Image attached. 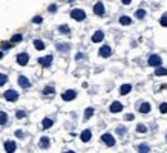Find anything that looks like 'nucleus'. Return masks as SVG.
Here are the masks:
<instances>
[{
    "label": "nucleus",
    "instance_id": "f257e3e1",
    "mask_svg": "<svg viewBox=\"0 0 167 153\" xmlns=\"http://www.w3.org/2000/svg\"><path fill=\"white\" fill-rule=\"evenodd\" d=\"M71 17L74 18V20L81 22V20H84V18H86V12H84L83 9H72V11H71Z\"/></svg>",
    "mask_w": 167,
    "mask_h": 153
},
{
    "label": "nucleus",
    "instance_id": "f03ea898",
    "mask_svg": "<svg viewBox=\"0 0 167 153\" xmlns=\"http://www.w3.org/2000/svg\"><path fill=\"white\" fill-rule=\"evenodd\" d=\"M75 97H77V92L74 89H68L66 92L61 93V100L63 101H72V100H75Z\"/></svg>",
    "mask_w": 167,
    "mask_h": 153
},
{
    "label": "nucleus",
    "instance_id": "7ed1b4c3",
    "mask_svg": "<svg viewBox=\"0 0 167 153\" xmlns=\"http://www.w3.org/2000/svg\"><path fill=\"white\" fill-rule=\"evenodd\" d=\"M149 66H153V67H159L161 64H162V60H161V57L159 55H156V54H153V55H150L149 57Z\"/></svg>",
    "mask_w": 167,
    "mask_h": 153
},
{
    "label": "nucleus",
    "instance_id": "20e7f679",
    "mask_svg": "<svg viewBox=\"0 0 167 153\" xmlns=\"http://www.w3.org/2000/svg\"><path fill=\"white\" fill-rule=\"evenodd\" d=\"M101 141L106 145H109V147H114L115 145V138L110 135V133H104V135H101Z\"/></svg>",
    "mask_w": 167,
    "mask_h": 153
},
{
    "label": "nucleus",
    "instance_id": "39448f33",
    "mask_svg": "<svg viewBox=\"0 0 167 153\" xmlns=\"http://www.w3.org/2000/svg\"><path fill=\"white\" fill-rule=\"evenodd\" d=\"M3 97H5L6 101H15V100L18 98V93H17L14 89H9V90H6V92L3 93Z\"/></svg>",
    "mask_w": 167,
    "mask_h": 153
},
{
    "label": "nucleus",
    "instance_id": "423d86ee",
    "mask_svg": "<svg viewBox=\"0 0 167 153\" xmlns=\"http://www.w3.org/2000/svg\"><path fill=\"white\" fill-rule=\"evenodd\" d=\"M28 61H29V55H28L26 52H22V54L17 55V63L20 64V66H26Z\"/></svg>",
    "mask_w": 167,
    "mask_h": 153
},
{
    "label": "nucleus",
    "instance_id": "0eeeda50",
    "mask_svg": "<svg viewBox=\"0 0 167 153\" xmlns=\"http://www.w3.org/2000/svg\"><path fill=\"white\" fill-rule=\"evenodd\" d=\"M39 64H42L43 67H49L52 64V55H46V57L39 58Z\"/></svg>",
    "mask_w": 167,
    "mask_h": 153
},
{
    "label": "nucleus",
    "instance_id": "6e6552de",
    "mask_svg": "<svg viewBox=\"0 0 167 153\" xmlns=\"http://www.w3.org/2000/svg\"><path fill=\"white\" fill-rule=\"evenodd\" d=\"M109 110H110V113H120V112L123 110V104H121L120 101H114L112 104H110Z\"/></svg>",
    "mask_w": 167,
    "mask_h": 153
},
{
    "label": "nucleus",
    "instance_id": "1a4fd4ad",
    "mask_svg": "<svg viewBox=\"0 0 167 153\" xmlns=\"http://www.w3.org/2000/svg\"><path fill=\"white\" fill-rule=\"evenodd\" d=\"M98 54H100V57H104V58H107V57H110V54H112V49H110V46L104 45V46L100 48Z\"/></svg>",
    "mask_w": 167,
    "mask_h": 153
},
{
    "label": "nucleus",
    "instance_id": "9d476101",
    "mask_svg": "<svg viewBox=\"0 0 167 153\" xmlns=\"http://www.w3.org/2000/svg\"><path fill=\"white\" fill-rule=\"evenodd\" d=\"M18 84H20V87H23V89L31 87V81L26 78L25 75H20V76H18Z\"/></svg>",
    "mask_w": 167,
    "mask_h": 153
},
{
    "label": "nucleus",
    "instance_id": "9b49d317",
    "mask_svg": "<svg viewBox=\"0 0 167 153\" xmlns=\"http://www.w3.org/2000/svg\"><path fill=\"white\" fill-rule=\"evenodd\" d=\"M80 138H81V141H83V142H87V141H90V138H92V132H90L89 129L83 130V132H81V135H80Z\"/></svg>",
    "mask_w": 167,
    "mask_h": 153
},
{
    "label": "nucleus",
    "instance_id": "f8f14e48",
    "mask_svg": "<svg viewBox=\"0 0 167 153\" xmlns=\"http://www.w3.org/2000/svg\"><path fill=\"white\" fill-rule=\"evenodd\" d=\"M94 12H95V15H104V5H103L101 2L95 3V6H94Z\"/></svg>",
    "mask_w": 167,
    "mask_h": 153
},
{
    "label": "nucleus",
    "instance_id": "ddd939ff",
    "mask_svg": "<svg viewBox=\"0 0 167 153\" xmlns=\"http://www.w3.org/2000/svg\"><path fill=\"white\" fill-rule=\"evenodd\" d=\"M103 38H104L103 31H97L94 35H92V42H94V43H100V42H103Z\"/></svg>",
    "mask_w": 167,
    "mask_h": 153
},
{
    "label": "nucleus",
    "instance_id": "4468645a",
    "mask_svg": "<svg viewBox=\"0 0 167 153\" xmlns=\"http://www.w3.org/2000/svg\"><path fill=\"white\" fill-rule=\"evenodd\" d=\"M150 109H152V106L149 104V103H141V106H140V113H143V115H146V113H149L150 112Z\"/></svg>",
    "mask_w": 167,
    "mask_h": 153
},
{
    "label": "nucleus",
    "instance_id": "2eb2a0df",
    "mask_svg": "<svg viewBox=\"0 0 167 153\" xmlns=\"http://www.w3.org/2000/svg\"><path fill=\"white\" fill-rule=\"evenodd\" d=\"M69 49H71V46H69L68 43H58V45H57V51L61 52V54H68Z\"/></svg>",
    "mask_w": 167,
    "mask_h": 153
},
{
    "label": "nucleus",
    "instance_id": "dca6fc26",
    "mask_svg": "<svg viewBox=\"0 0 167 153\" xmlns=\"http://www.w3.org/2000/svg\"><path fill=\"white\" fill-rule=\"evenodd\" d=\"M15 148H17V145H15V142H14V141H6V142H5V150H6L8 153L15 151Z\"/></svg>",
    "mask_w": 167,
    "mask_h": 153
},
{
    "label": "nucleus",
    "instance_id": "f3484780",
    "mask_svg": "<svg viewBox=\"0 0 167 153\" xmlns=\"http://www.w3.org/2000/svg\"><path fill=\"white\" fill-rule=\"evenodd\" d=\"M49 145H51V139L48 136H42L40 138V147L42 148H48Z\"/></svg>",
    "mask_w": 167,
    "mask_h": 153
},
{
    "label": "nucleus",
    "instance_id": "a211bd4d",
    "mask_svg": "<svg viewBox=\"0 0 167 153\" xmlns=\"http://www.w3.org/2000/svg\"><path fill=\"white\" fill-rule=\"evenodd\" d=\"M137 150H138V153H149L150 147H149V144H146V142H143V144H140V145L137 147Z\"/></svg>",
    "mask_w": 167,
    "mask_h": 153
},
{
    "label": "nucleus",
    "instance_id": "6ab92c4d",
    "mask_svg": "<svg viewBox=\"0 0 167 153\" xmlns=\"http://www.w3.org/2000/svg\"><path fill=\"white\" fill-rule=\"evenodd\" d=\"M130 90H132V86H130V84H123V86L120 87V93H121V95H127Z\"/></svg>",
    "mask_w": 167,
    "mask_h": 153
},
{
    "label": "nucleus",
    "instance_id": "aec40b11",
    "mask_svg": "<svg viewBox=\"0 0 167 153\" xmlns=\"http://www.w3.org/2000/svg\"><path fill=\"white\" fill-rule=\"evenodd\" d=\"M34 48L39 49V51H43L45 49V43L42 40H34Z\"/></svg>",
    "mask_w": 167,
    "mask_h": 153
},
{
    "label": "nucleus",
    "instance_id": "412c9836",
    "mask_svg": "<svg viewBox=\"0 0 167 153\" xmlns=\"http://www.w3.org/2000/svg\"><path fill=\"white\" fill-rule=\"evenodd\" d=\"M155 75L156 76H162V75H167V69L165 67H156V70H155Z\"/></svg>",
    "mask_w": 167,
    "mask_h": 153
},
{
    "label": "nucleus",
    "instance_id": "4be33fe9",
    "mask_svg": "<svg viewBox=\"0 0 167 153\" xmlns=\"http://www.w3.org/2000/svg\"><path fill=\"white\" fill-rule=\"evenodd\" d=\"M8 121V115L5 112H0V126H5Z\"/></svg>",
    "mask_w": 167,
    "mask_h": 153
},
{
    "label": "nucleus",
    "instance_id": "5701e85b",
    "mask_svg": "<svg viewBox=\"0 0 167 153\" xmlns=\"http://www.w3.org/2000/svg\"><path fill=\"white\" fill-rule=\"evenodd\" d=\"M52 124H54V123H52V120H51V118H45V120H43V123H42L43 129H49Z\"/></svg>",
    "mask_w": 167,
    "mask_h": 153
},
{
    "label": "nucleus",
    "instance_id": "b1692460",
    "mask_svg": "<svg viewBox=\"0 0 167 153\" xmlns=\"http://www.w3.org/2000/svg\"><path fill=\"white\" fill-rule=\"evenodd\" d=\"M130 22H132V20H130V18H129L127 15L120 17V23H121V25H124V26H126V25H130Z\"/></svg>",
    "mask_w": 167,
    "mask_h": 153
},
{
    "label": "nucleus",
    "instance_id": "393cba45",
    "mask_svg": "<svg viewBox=\"0 0 167 153\" xmlns=\"http://www.w3.org/2000/svg\"><path fill=\"white\" fill-rule=\"evenodd\" d=\"M92 115H94V109H92V107H87V109L84 110V120H89Z\"/></svg>",
    "mask_w": 167,
    "mask_h": 153
},
{
    "label": "nucleus",
    "instance_id": "a878e982",
    "mask_svg": "<svg viewBox=\"0 0 167 153\" xmlns=\"http://www.w3.org/2000/svg\"><path fill=\"white\" fill-rule=\"evenodd\" d=\"M22 40H23L22 34H15V35H12V38H11V42H12V43H20Z\"/></svg>",
    "mask_w": 167,
    "mask_h": 153
},
{
    "label": "nucleus",
    "instance_id": "bb28decb",
    "mask_svg": "<svg viewBox=\"0 0 167 153\" xmlns=\"http://www.w3.org/2000/svg\"><path fill=\"white\" fill-rule=\"evenodd\" d=\"M135 17L141 20V18L146 17V11H144V9H138V11H135Z\"/></svg>",
    "mask_w": 167,
    "mask_h": 153
},
{
    "label": "nucleus",
    "instance_id": "cd10ccee",
    "mask_svg": "<svg viewBox=\"0 0 167 153\" xmlns=\"http://www.w3.org/2000/svg\"><path fill=\"white\" fill-rule=\"evenodd\" d=\"M54 92H55V90H54V87H52V86H46V87L43 89V93H45V95H49V93L52 95Z\"/></svg>",
    "mask_w": 167,
    "mask_h": 153
},
{
    "label": "nucleus",
    "instance_id": "c85d7f7f",
    "mask_svg": "<svg viewBox=\"0 0 167 153\" xmlns=\"http://www.w3.org/2000/svg\"><path fill=\"white\" fill-rule=\"evenodd\" d=\"M137 132H138V133H146V132H147V127H146L144 124H138V126H137Z\"/></svg>",
    "mask_w": 167,
    "mask_h": 153
},
{
    "label": "nucleus",
    "instance_id": "c756f323",
    "mask_svg": "<svg viewBox=\"0 0 167 153\" xmlns=\"http://www.w3.org/2000/svg\"><path fill=\"white\" fill-rule=\"evenodd\" d=\"M117 133H118V135H120V136H124V135H126V133H127V129L121 126V127H118V129H117Z\"/></svg>",
    "mask_w": 167,
    "mask_h": 153
},
{
    "label": "nucleus",
    "instance_id": "7c9ffc66",
    "mask_svg": "<svg viewBox=\"0 0 167 153\" xmlns=\"http://www.w3.org/2000/svg\"><path fill=\"white\" fill-rule=\"evenodd\" d=\"M15 117H17L18 120H22V118L26 117V112H25V110H17V112H15Z\"/></svg>",
    "mask_w": 167,
    "mask_h": 153
},
{
    "label": "nucleus",
    "instance_id": "2f4dec72",
    "mask_svg": "<svg viewBox=\"0 0 167 153\" xmlns=\"http://www.w3.org/2000/svg\"><path fill=\"white\" fill-rule=\"evenodd\" d=\"M58 31H60L61 34H69V26H68V25H61V26L58 28Z\"/></svg>",
    "mask_w": 167,
    "mask_h": 153
},
{
    "label": "nucleus",
    "instance_id": "473e14b6",
    "mask_svg": "<svg viewBox=\"0 0 167 153\" xmlns=\"http://www.w3.org/2000/svg\"><path fill=\"white\" fill-rule=\"evenodd\" d=\"M6 81H8V76L5 73H0V86H3Z\"/></svg>",
    "mask_w": 167,
    "mask_h": 153
},
{
    "label": "nucleus",
    "instance_id": "72a5a7b5",
    "mask_svg": "<svg viewBox=\"0 0 167 153\" xmlns=\"http://www.w3.org/2000/svg\"><path fill=\"white\" fill-rule=\"evenodd\" d=\"M159 23H161V26L167 28V15H162V17L159 18Z\"/></svg>",
    "mask_w": 167,
    "mask_h": 153
},
{
    "label": "nucleus",
    "instance_id": "f704fd0d",
    "mask_svg": "<svg viewBox=\"0 0 167 153\" xmlns=\"http://www.w3.org/2000/svg\"><path fill=\"white\" fill-rule=\"evenodd\" d=\"M159 112H161V113H167V103L159 104Z\"/></svg>",
    "mask_w": 167,
    "mask_h": 153
},
{
    "label": "nucleus",
    "instance_id": "c9c22d12",
    "mask_svg": "<svg viewBox=\"0 0 167 153\" xmlns=\"http://www.w3.org/2000/svg\"><path fill=\"white\" fill-rule=\"evenodd\" d=\"M133 118H135V115H133V113H127V115H124V120H126V121H132Z\"/></svg>",
    "mask_w": 167,
    "mask_h": 153
},
{
    "label": "nucleus",
    "instance_id": "e433bc0d",
    "mask_svg": "<svg viewBox=\"0 0 167 153\" xmlns=\"http://www.w3.org/2000/svg\"><path fill=\"white\" fill-rule=\"evenodd\" d=\"M32 22H34V23H42V22H43V18L39 15V17H34V18H32Z\"/></svg>",
    "mask_w": 167,
    "mask_h": 153
},
{
    "label": "nucleus",
    "instance_id": "4c0bfd02",
    "mask_svg": "<svg viewBox=\"0 0 167 153\" xmlns=\"http://www.w3.org/2000/svg\"><path fill=\"white\" fill-rule=\"evenodd\" d=\"M15 136H17V138H23L25 135H23V132H22V130H17V132H15Z\"/></svg>",
    "mask_w": 167,
    "mask_h": 153
},
{
    "label": "nucleus",
    "instance_id": "58836bf2",
    "mask_svg": "<svg viewBox=\"0 0 167 153\" xmlns=\"http://www.w3.org/2000/svg\"><path fill=\"white\" fill-rule=\"evenodd\" d=\"M48 9H49V12H55V11H57V5H51Z\"/></svg>",
    "mask_w": 167,
    "mask_h": 153
},
{
    "label": "nucleus",
    "instance_id": "ea45409f",
    "mask_svg": "<svg viewBox=\"0 0 167 153\" xmlns=\"http://www.w3.org/2000/svg\"><path fill=\"white\" fill-rule=\"evenodd\" d=\"M121 2H123L124 5H129V3H130V2H132V0H121Z\"/></svg>",
    "mask_w": 167,
    "mask_h": 153
},
{
    "label": "nucleus",
    "instance_id": "a19ab883",
    "mask_svg": "<svg viewBox=\"0 0 167 153\" xmlns=\"http://www.w3.org/2000/svg\"><path fill=\"white\" fill-rule=\"evenodd\" d=\"M77 60H80V58H83V54H77V57H75Z\"/></svg>",
    "mask_w": 167,
    "mask_h": 153
},
{
    "label": "nucleus",
    "instance_id": "79ce46f5",
    "mask_svg": "<svg viewBox=\"0 0 167 153\" xmlns=\"http://www.w3.org/2000/svg\"><path fill=\"white\" fill-rule=\"evenodd\" d=\"M64 153H75V151H74V150H66Z\"/></svg>",
    "mask_w": 167,
    "mask_h": 153
},
{
    "label": "nucleus",
    "instance_id": "37998d69",
    "mask_svg": "<svg viewBox=\"0 0 167 153\" xmlns=\"http://www.w3.org/2000/svg\"><path fill=\"white\" fill-rule=\"evenodd\" d=\"M2 57H3V51H0V58H2Z\"/></svg>",
    "mask_w": 167,
    "mask_h": 153
},
{
    "label": "nucleus",
    "instance_id": "c03bdc74",
    "mask_svg": "<svg viewBox=\"0 0 167 153\" xmlns=\"http://www.w3.org/2000/svg\"><path fill=\"white\" fill-rule=\"evenodd\" d=\"M165 141H167V136H165Z\"/></svg>",
    "mask_w": 167,
    "mask_h": 153
}]
</instances>
